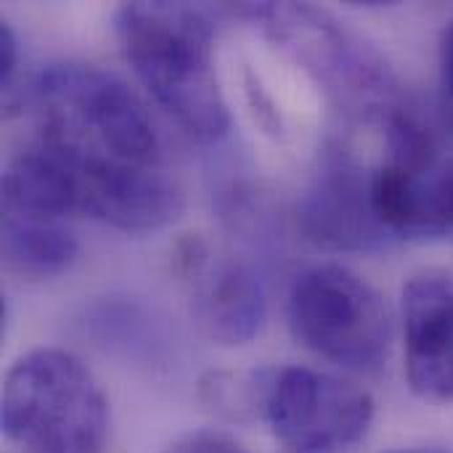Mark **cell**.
I'll list each match as a JSON object with an SVG mask.
<instances>
[{
    "label": "cell",
    "mask_w": 453,
    "mask_h": 453,
    "mask_svg": "<svg viewBox=\"0 0 453 453\" xmlns=\"http://www.w3.org/2000/svg\"><path fill=\"white\" fill-rule=\"evenodd\" d=\"M114 32L135 77L154 101L199 143L220 141L231 127L218 80L215 29L202 8L186 3H125Z\"/></svg>",
    "instance_id": "6da1fadb"
},
{
    "label": "cell",
    "mask_w": 453,
    "mask_h": 453,
    "mask_svg": "<svg viewBox=\"0 0 453 453\" xmlns=\"http://www.w3.org/2000/svg\"><path fill=\"white\" fill-rule=\"evenodd\" d=\"M42 135L104 162L159 167L157 125L117 74L90 64H53L32 85Z\"/></svg>",
    "instance_id": "7a4b0ae2"
},
{
    "label": "cell",
    "mask_w": 453,
    "mask_h": 453,
    "mask_svg": "<svg viewBox=\"0 0 453 453\" xmlns=\"http://www.w3.org/2000/svg\"><path fill=\"white\" fill-rule=\"evenodd\" d=\"M0 422L5 438L24 453H101L109 401L77 356L35 348L5 372Z\"/></svg>",
    "instance_id": "3957f363"
},
{
    "label": "cell",
    "mask_w": 453,
    "mask_h": 453,
    "mask_svg": "<svg viewBox=\"0 0 453 453\" xmlns=\"http://www.w3.org/2000/svg\"><path fill=\"white\" fill-rule=\"evenodd\" d=\"M289 326L319 358L374 374L388 364L393 326L382 295L337 263L305 268L289 289Z\"/></svg>",
    "instance_id": "277c9868"
},
{
    "label": "cell",
    "mask_w": 453,
    "mask_h": 453,
    "mask_svg": "<svg viewBox=\"0 0 453 453\" xmlns=\"http://www.w3.org/2000/svg\"><path fill=\"white\" fill-rule=\"evenodd\" d=\"M385 157L372 170V204L393 239L453 234V154L414 114L390 109Z\"/></svg>",
    "instance_id": "5b68a950"
},
{
    "label": "cell",
    "mask_w": 453,
    "mask_h": 453,
    "mask_svg": "<svg viewBox=\"0 0 453 453\" xmlns=\"http://www.w3.org/2000/svg\"><path fill=\"white\" fill-rule=\"evenodd\" d=\"M271 37L348 111H377L390 98V72L382 58L332 13L313 5H247Z\"/></svg>",
    "instance_id": "8992f818"
},
{
    "label": "cell",
    "mask_w": 453,
    "mask_h": 453,
    "mask_svg": "<svg viewBox=\"0 0 453 453\" xmlns=\"http://www.w3.org/2000/svg\"><path fill=\"white\" fill-rule=\"evenodd\" d=\"M260 417L292 453H337L364 441L374 401L350 380L284 366L265 369Z\"/></svg>",
    "instance_id": "52a82bcc"
},
{
    "label": "cell",
    "mask_w": 453,
    "mask_h": 453,
    "mask_svg": "<svg viewBox=\"0 0 453 453\" xmlns=\"http://www.w3.org/2000/svg\"><path fill=\"white\" fill-rule=\"evenodd\" d=\"M297 220L303 234L329 252H380L393 239L372 204V173L337 143L321 151Z\"/></svg>",
    "instance_id": "ba28073f"
},
{
    "label": "cell",
    "mask_w": 453,
    "mask_h": 453,
    "mask_svg": "<svg viewBox=\"0 0 453 453\" xmlns=\"http://www.w3.org/2000/svg\"><path fill=\"white\" fill-rule=\"evenodd\" d=\"M72 154L80 167L82 215L125 234H151L175 223L183 212V194L178 183L159 167L104 162L77 151Z\"/></svg>",
    "instance_id": "9c48e42d"
},
{
    "label": "cell",
    "mask_w": 453,
    "mask_h": 453,
    "mask_svg": "<svg viewBox=\"0 0 453 453\" xmlns=\"http://www.w3.org/2000/svg\"><path fill=\"white\" fill-rule=\"evenodd\" d=\"M191 281V308L202 332L218 345H247L265 324V287L236 257H212L204 247L183 255Z\"/></svg>",
    "instance_id": "30bf717a"
},
{
    "label": "cell",
    "mask_w": 453,
    "mask_h": 453,
    "mask_svg": "<svg viewBox=\"0 0 453 453\" xmlns=\"http://www.w3.org/2000/svg\"><path fill=\"white\" fill-rule=\"evenodd\" d=\"M409 388L425 401H453V281L414 276L403 287Z\"/></svg>",
    "instance_id": "8fae6325"
},
{
    "label": "cell",
    "mask_w": 453,
    "mask_h": 453,
    "mask_svg": "<svg viewBox=\"0 0 453 453\" xmlns=\"http://www.w3.org/2000/svg\"><path fill=\"white\" fill-rule=\"evenodd\" d=\"M3 212L45 220L82 215L74 154L42 133L13 151L3 170Z\"/></svg>",
    "instance_id": "7c38bea8"
},
{
    "label": "cell",
    "mask_w": 453,
    "mask_h": 453,
    "mask_svg": "<svg viewBox=\"0 0 453 453\" xmlns=\"http://www.w3.org/2000/svg\"><path fill=\"white\" fill-rule=\"evenodd\" d=\"M80 244L61 220L3 212V263L11 273L42 281L56 279L77 260Z\"/></svg>",
    "instance_id": "4fadbf2b"
},
{
    "label": "cell",
    "mask_w": 453,
    "mask_h": 453,
    "mask_svg": "<svg viewBox=\"0 0 453 453\" xmlns=\"http://www.w3.org/2000/svg\"><path fill=\"white\" fill-rule=\"evenodd\" d=\"M162 453H247L242 449V443H236L234 438L215 433V430H199V433H188L183 438H178L175 443H170Z\"/></svg>",
    "instance_id": "5bb4252c"
},
{
    "label": "cell",
    "mask_w": 453,
    "mask_h": 453,
    "mask_svg": "<svg viewBox=\"0 0 453 453\" xmlns=\"http://www.w3.org/2000/svg\"><path fill=\"white\" fill-rule=\"evenodd\" d=\"M441 104L453 130V21L441 40Z\"/></svg>",
    "instance_id": "9a60e30c"
},
{
    "label": "cell",
    "mask_w": 453,
    "mask_h": 453,
    "mask_svg": "<svg viewBox=\"0 0 453 453\" xmlns=\"http://www.w3.org/2000/svg\"><path fill=\"white\" fill-rule=\"evenodd\" d=\"M16 66H19V40L11 29V24H0V82H3V90H11L8 85L13 82V74H16Z\"/></svg>",
    "instance_id": "2e32d148"
},
{
    "label": "cell",
    "mask_w": 453,
    "mask_h": 453,
    "mask_svg": "<svg viewBox=\"0 0 453 453\" xmlns=\"http://www.w3.org/2000/svg\"><path fill=\"white\" fill-rule=\"evenodd\" d=\"M388 453H446L441 449H398V451H388Z\"/></svg>",
    "instance_id": "e0dca14e"
}]
</instances>
